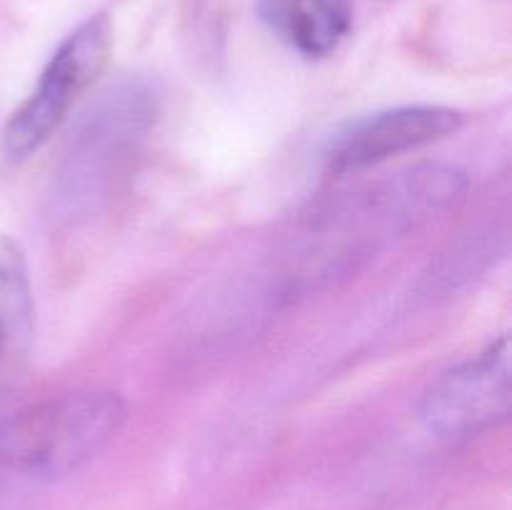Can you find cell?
Instances as JSON below:
<instances>
[{
    "instance_id": "1",
    "label": "cell",
    "mask_w": 512,
    "mask_h": 510,
    "mask_svg": "<svg viewBox=\"0 0 512 510\" xmlns=\"http://www.w3.org/2000/svg\"><path fill=\"white\" fill-rule=\"evenodd\" d=\"M125 423L118 393L83 390L0 415V468L65 475L93 460Z\"/></svg>"
},
{
    "instance_id": "2",
    "label": "cell",
    "mask_w": 512,
    "mask_h": 510,
    "mask_svg": "<svg viewBox=\"0 0 512 510\" xmlns=\"http://www.w3.org/2000/svg\"><path fill=\"white\" fill-rule=\"evenodd\" d=\"M155 113V95L145 85L123 83L83 115L55 173L53 205L63 218H78L95 208L138 150Z\"/></svg>"
},
{
    "instance_id": "3",
    "label": "cell",
    "mask_w": 512,
    "mask_h": 510,
    "mask_svg": "<svg viewBox=\"0 0 512 510\" xmlns=\"http://www.w3.org/2000/svg\"><path fill=\"white\" fill-rule=\"evenodd\" d=\"M113 48V28L105 15L80 23L50 55L33 93L10 115L3 148L13 160H23L48 143L75 100L98 80Z\"/></svg>"
},
{
    "instance_id": "4",
    "label": "cell",
    "mask_w": 512,
    "mask_h": 510,
    "mask_svg": "<svg viewBox=\"0 0 512 510\" xmlns=\"http://www.w3.org/2000/svg\"><path fill=\"white\" fill-rule=\"evenodd\" d=\"M510 343L500 338L430 385L420 420L443 440H468L510 415Z\"/></svg>"
},
{
    "instance_id": "5",
    "label": "cell",
    "mask_w": 512,
    "mask_h": 510,
    "mask_svg": "<svg viewBox=\"0 0 512 510\" xmlns=\"http://www.w3.org/2000/svg\"><path fill=\"white\" fill-rule=\"evenodd\" d=\"M463 118L458 110L443 105H405L365 115L333 135L325 148V168L330 173H355L373 168L408 150L458 133Z\"/></svg>"
},
{
    "instance_id": "6",
    "label": "cell",
    "mask_w": 512,
    "mask_h": 510,
    "mask_svg": "<svg viewBox=\"0 0 512 510\" xmlns=\"http://www.w3.org/2000/svg\"><path fill=\"white\" fill-rule=\"evenodd\" d=\"M260 15L288 48L325 58L353 25V0H260Z\"/></svg>"
},
{
    "instance_id": "7",
    "label": "cell",
    "mask_w": 512,
    "mask_h": 510,
    "mask_svg": "<svg viewBox=\"0 0 512 510\" xmlns=\"http://www.w3.org/2000/svg\"><path fill=\"white\" fill-rule=\"evenodd\" d=\"M33 328V295L23 253L0 238V380L10 365L23 358Z\"/></svg>"
}]
</instances>
